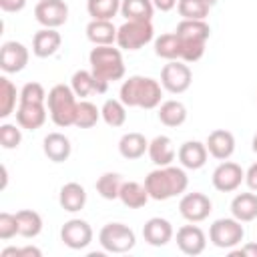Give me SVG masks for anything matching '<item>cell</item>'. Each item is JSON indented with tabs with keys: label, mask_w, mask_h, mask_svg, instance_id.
Listing matches in <instances>:
<instances>
[{
	"label": "cell",
	"mask_w": 257,
	"mask_h": 257,
	"mask_svg": "<svg viewBox=\"0 0 257 257\" xmlns=\"http://www.w3.org/2000/svg\"><path fill=\"white\" fill-rule=\"evenodd\" d=\"M145 187L151 199L155 201H169L179 197L189 187V177L183 167H157L145 177Z\"/></svg>",
	"instance_id": "obj_1"
},
{
	"label": "cell",
	"mask_w": 257,
	"mask_h": 257,
	"mask_svg": "<svg viewBox=\"0 0 257 257\" xmlns=\"http://www.w3.org/2000/svg\"><path fill=\"white\" fill-rule=\"evenodd\" d=\"M90 70L94 78L104 80V82H114L124 76V60H122V50L114 48L112 44L104 46H94L88 54Z\"/></svg>",
	"instance_id": "obj_2"
},
{
	"label": "cell",
	"mask_w": 257,
	"mask_h": 257,
	"mask_svg": "<svg viewBox=\"0 0 257 257\" xmlns=\"http://www.w3.org/2000/svg\"><path fill=\"white\" fill-rule=\"evenodd\" d=\"M46 108H48V114L56 126H60V128L74 126L78 100H76L74 90L68 84H54L48 90Z\"/></svg>",
	"instance_id": "obj_3"
},
{
	"label": "cell",
	"mask_w": 257,
	"mask_h": 257,
	"mask_svg": "<svg viewBox=\"0 0 257 257\" xmlns=\"http://www.w3.org/2000/svg\"><path fill=\"white\" fill-rule=\"evenodd\" d=\"M155 40V28L151 20H126L118 26L116 46L120 50H141Z\"/></svg>",
	"instance_id": "obj_4"
},
{
	"label": "cell",
	"mask_w": 257,
	"mask_h": 257,
	"mask_svg": "<svg viewBox=\"0 0 257 257\" xmlns=\"http://www.w3.org/2000/svg\"><path fill=\"white\" fill-rule=\"evenodd\" d=\"M98 243L106 253H128L137 245V235L124 223H106L98 233Z\"/></svg>",
	"instance_id": "obj_5"
},
{
	"label": "cell",
	"mask_w": 257,
	"mask_h": 257,
	"mask_svg": "<svg viewBox=\"0 0 257 257\" xmlns=\"http://www.w3.org/2000/svg\"><path fill=\"white\" fill-rule=\"evenodd\" d=\"M243 237H245V229H243L241 221H237L235 217L217 219L209 227V241L219 249L229 251V249L241 245Z\"/></svg>",
	"instance_id": "obj_6"
},
{
	"label": "cell",
	"mask_w": 257,
	"mask_h": 257,
	"mask_svg": "<svg viewBox=\"0 0 257 257\" xmlns=\"http://www.w3.org/2000/svg\"><path fill=\"white\" fill-rule=\"evenodd\" d=\"M193 82V72L183 60H169L161 68V84L171 94H183Z\"/></svg>",
	"instance_id": "obj_7"
},
{
	"label": "cell",
	"mask_w": 257,
	"mask_h": 257,
	"mask_svg": "<svg viewBox=\"0 0 257 257\" xmlns=\"http://www.w3.org/2000/svg\"><path fill=\"white\" fill-rule=\"evenodd\" d=\"M243 181H245V171L241 169V165L229 159L221 161L211 175V183L219 193H233L241 187Z\"/></svg>",
	"instance_id": "obj_8"
},
{
	"label": "cell",
	"mask_w": 257,
	"mask_h": 257,
	"mask_svg": "<svg viewBox=\"0 0 257 257\" xmlns=\"http://www.w3.org/2000/svg\"><path fill=\"white\" fill-rule=\"evenodd\" d=\"M213 211V203L205 193L193 191V193H183L179 201V213L183 219L189 223H201L205 221Z\"/></svg>",
	"instance_id": "obj_9"
},
{
	"label": "cell",
	"mask_w": 257,
	"mask_h": 257,
	"mask_svg": "<svg viewBox=\"0 0 257 257\" xmlns=\"http://www.w3.org/2000/svg\"><path fill=\"white\" fill-rule=\"evenodd\" d=\"M92 227L88 225V221L84 219H68L62 227H60V241L74 251L86 249L92 243Z\"/></svg>",
	"instance_id": "obj_10"
},
{
	"label": "cell",
	"mask_w": 257,
	"mask_h": 257,
	"mask_svg": "<svg viewBox=\"0 0 257 257\" xmlns=\"http://www.w3.org/2000/svg\"><path fill=\"white\" fill-rule=\"evenodd\" d=\"M34 18L42 28H60L68 20V6L64 0H38Z\"/></svg>",
	"instance_id": "obj_11"
},
{
	"label": "cell",
	"mask_w": 257,
	"mask_h": 257,
	"mask_svg": "<svg viewBox=\"0 0 257 257\" xmlns=\"http://www.w3.org/2000/svg\"><path fill=\"white\" fill-rule=\"evenodd\" d=\"M30 60V52L22 42L16 40H6L0 46V68L6 74H16L26 68Z\"/></svg>",
	"instance_id": "obj_12"
},
{
	"label": "cell",
	"mask_w": 257,
	"mask_h": 257,
	"mask_svg": "<svg viewBox=\"0 0 257 257\" xmlns=\"http://www.w3.org/2000/svg\"><path fill=\"white\" fill-rule=\"evenodd\" d=\"M175 239H177V247L181 249V253L191 255V257L201 255V253L205 251V247H207V235H205V231H203L199 225H195V223L179 227Z\"/></svg>",
	"instance_id": "obj_13"
},
{
	"label": "cell",
	"mask_w": 257,
	"mask_h": 257,
	"mask_svg": "<svg viewBox=\"0 0 257 257\" xmlns=\"http://www.w3.org/2000/svg\"><path fill=\"white\" fill-rule=\"evenodd\" d=\"M177 159L181 163L183 169H189V171H199L205 167L207 159H209V151H207V145L201 143V141H185L179 151H177Z\"/></svg>",
	"instance_id": "obj_14"
},
{
	"label": "cell",
	"mask_w": 257,
	"mask_h": 257,
	"mask_svg": "<svg viewBox=\"0 0 257 257\" xmlns=\"http://www.w3.org/2000/svg\"><path fill=\"white\" fill-rule=\"evenodd\" d=\"M16 122L26 131H36L46 122L48 108L46 102H18L16 108Z\"/></svg>",
	"instance_id": "obj_15"
},
{
	"label": "cell",
	"mask_w": 257,
	"mask_h": 257,
	"mask_svg": "<svg viewBox=\"0 0 257 257\" xmlns=\"http://www.w3.org/2000/svg\"><path fill=\"white\" fill-rule=\"evenodd\" d=\"M205 145H207L209 155L217 161H227L235 153V137H233L231 131H225V128L211 131Z\"/></svg>",
	"instance_id": "obj_16"
},
{
	"label": "cell",
	"mask_w": 257,
	"mask_h": 257,
	"mask_svg": "<svg viewBox=\"0 0 257 257\" xmlns=\"http://www.w3.org/2000/svg\"><path fill=\"white\" fill-rule=\"evenodd\" d=\"M173 235H175V231H173L171 221H167L163 217H151L143 225V239L151 247H165L173 239Z\"/></svg>",
	"instance_id": "obj_17"
},
{
	"label": "cell",
	"mask_w": 257,
	"mask_h": 257,
	"mask_svg": "<svg viewBox=\"0 0 257 257\" xmlns=\"http://www.w3.org/2000/svg\"><path fill=\"white\" fill-rule=\"evenodd\" d=\"M60 44H62V36L56 28H40L32 36V54L38 58H48L56 54Z\"/></svg>",
	"instance_id": "obj_18"
},
{
	"label": "cell",
	"mask_w": 257,
	"mask_h": 257,
	"mask_svg": "<svg viewBox=\"0 0 257 257\" xmlns=\"http://www.w3.org/2000/svg\"><path fill=\"white\" fill-rule=\"evenodd\" d=\"M147 155H149V159H151L153 165H157V167H169V165H173V161L177 157V149H175L171 137L159 135L153 141H149Z\"/></svg>",
	"instance_id": "obj_19"
},
{
	"label": "cell",
	"mask_w": 257,
	"mask_h": 257,
	"mask_svg": "<svg viewBox=\"0 0 257 257\" xmlns=\"http://www.w3.org/2000/svg\"><path fill=\"white\" fill-rule=\"evenodd\" d=\"M42 151L48 157V161L52 163H64L68 161L70 153H72V145L70 139L62 133H48L42 141Z\"/></svg>",
	"instance_id": "obj_20"
},
{
	"label": "cell",
	"mask_w": 257,
	"mask_h": 257,
	"mask_svg": "<svg viewBox=\"0 0 257 257\" xmlns=\"http://www.w3.org/2000/svg\"><path fill=\"white\" fill-rule=\"evenodd\" d=\"M58 203L64 211L68 213H78L80 209H84L86 205V189L76 183V181H70L66 185L60 187V193H58Z\"/></svg>",
	"instance_id": "obj_21"
},
{
	"label": "cell",
	"mask_w": 257,
	"mask_h": 257,
	"mask_svg": "<svg viewBox=\"0 0 257 257\" xmlns=\"http://www.w3.org/2000/svg\"><path fill=\"white\" fill-rule=\"evenodd\" d=\"M116 32H118V28L112 24V20H90L86 24V38L94 46L114 44L116 42Z\"/></svg>",
	"instance_id": "obj_22"
},
{
	"label": "cell",
	"mask_w": 257,
	"mask_h": 257,
	"mask_svg": "<svg viewBox=\"0 0 257 257\" xmlns=\"http://www.w3.org/2000/svg\"><path fill=\"white\" fill-rule=\"evenodd\" d=\"M231 217H235L241 223H249L257 219V195L251 193H239L231 201Z\"/></svg>",
	"instance_id": "obj_23"
},
{
	"label": "cell",
	"mask_w": 257,
	"mask_h": 257,
	"mask_svg": "<svg viewBox=\"0 0 257 257\" xmlns=\"http://www.w3.org/2000/svg\"><path fill=\"white\" fill-rule=\"evenodd\" d=\"M149 151V141L145 139L143 133H124L118 141V153L120 157L128 159V161H135V159H141L145 153Z\"/></svg>",
	"instance_id": "obj_24"
},
{
	"label": "cell",
	"mask_w": 257,
	"mask_h": 257,
	"mask_svg": "<svg viewBox=\"0 0 257 257\" xmlns=\"http://www.w3.org/2000/svg\"><path fill=\"white\" fill-rule=\"evenodd\" d=\"M177 36L181 40H189V42H207L211 36V26L207 20H183L177 24Z\"/></svg>",
	"instance_id": "obj_25"
},
{
	"label": "cell",
	"mask_w": 257,
	"mask_h": 257,
	"mask_svg": "<svg viewBox=\"0 0 257 257\" xmlns=\"http://www.w3.org/2000/svg\"><path fill=\"white\" fill-rule=\"evenodd\" d=\"M159 120L165 124V126H171V128H177L181 126L185 120H187V106L181 102V100H165L159 104Z\"/></svg>",
	"instance_id": "obj_26"
},
{
	"label": "cell",
	"mask_w": 257,
	"mask_h": 257,
	"mask_svg": "<svg viewBox=\"0 0 257 257\" xmlns=\"http://www.w3.org/2000/svg\"><path fill=\"white\" fill-rule=\"evenodd\" d=\"M120 203L128 209H141L147 205V201L151 199L149 193H147V187L145 183H137V181H124L122 183V189H120V195H118Z\"/></svg>",
	"instance_id": "obj_27"
},
{
	"label": "cell",
	"mask_w": 257,
	"mask_h": 257,
	"mask_svg": "<svg viewBox=\"0 0 257 257\" xmlns=\"http://www.w3.org/2000/svg\"><path fill=\"white\" fill-rule=\"evenodd\" d=\"M163 84L151 76H143V82H141V92H139V108H145V110H151V108H157L161 104V98H163Z\"/></svg>",
	"instance_id": "obj_28"
},
{
	"label": "cell",
	"mask_w": 257,
	"mask_h": 257,
	"mask_svg": "<svg viewBox=\"0 0 257 257\" xmlns=\"http://www.w3.org/2000/svg\"><path fill=\"white\" fill-rule=\"evenodd\" d=\"M181 38L177 32H167L155 38V54L165 60H181Z\"/></svg>",
	"instance_id": "obj_29"
},
{
	"label": "cell",
	"mask_w": 257,
	"mask_h": 257,
	"mask_svg": "<svg viewBox=\"0 0 257 257\" xmlns=\"http://www.w3.org/2000/svg\"><path fill=\"white\" fill-rule=\"evenodd\" d=\"M16 219H18V235L24 237V239H34L40 235L42 231V217L40 213L32 211V209H22L16 213Z\"/></svg>",
	"instance_id": "obj_30"
},
{
	"label": "cell",
	"mask_w": 257,
	"mask_h": 257,
	"mask_svg": "<svg viewBox=\"0 0 257 257\" xmlns=\"http://www.w3.org/2000/svg\"><path fill=\"white\" fill-rule=\"evenodd\" d=\"M153 0H122L120 2V14L126 20H153L155 14Z\"/></svg>",
	"instance_id": "obj_31"
},
{
	"label": "cell",
	"mask_w": 257,
	"mask_h": 257,
	"mask_svg": "<svg viewBox=\"0 0 257 257\" xmlns=\"http://www.w3.org/2000/svg\"><path fill=\"white\" fill-rule=\"evenodd\" d=\"M16 100H20L16 84L8 76H0V118H8L18 108Z\"/></svg>",
	"instance_id": "obj_32"
},
{
	"label": "cell",
	"mask_w": 257,
	"mask_h": 257,
	"mask_svg": "<svg viewBox=\"0 0 257 257\" xmlns=\"http://www.w3.org/2000/svg\"><path fill=\"white\" fill-rule=\"evenodd\" d=\"M122 183H124V179H122L120 173L108 171V173H102V175L96 179V185H94V187H96V193H98L102 199L114 201V199H118V195H120Z\"/></svg>",
	"instance_id": "obj_33"
},
{
	"label": "cell",
	"mask_w": 257,
	"mask_h": 257,
	"mask_svg": "<svg viewBox=\"0 0 257 257\" xmlns=\"http://www.w3.org/2000/svg\"><path fill=\"white\" fill-rule=\"evenodd\" d=\"M100 118L112 128L122 126L126 122V106L122 104L120 98H108L100 106Z\"/></svg>",
	"instance_id": "obj_34"
},
{
	"label": "cell",
	"mask_w": 257,
	"mask_h": 257,
	"mask_svg": "<svg viewBox=\"0 0 257 257\" xmlns=\"http://www.w3.org/2000/svg\"><path fill=\"white\" fill-rule=\"evenodd\" d=\"M122 0H86V10L92 20H112L120 12Z\"/></svg>",
	"instance_id": "obj_35"
},
{
	"label": "cell",
	"mask_w": 257,
	"mask_h": 257,
	"mask_svg": "<svg viewBox=\"0 0 257 257\" xmlns=\"http://www.w3.org/2000/svg\"><path fill=\"white\" fill-rule=\"evenodd\" d=\"M70 88L74 90L76 98H80V100H84L86 96L96 92V78H94L92 70H84V68L76 70L70 78Z\"/></svg>",
	"instance_id": "obj_36"
},
{
	"label": "cell",
	"mask_w": 257,
	"mask_h": 257,
	"mask_svg": "<svg viewBox=\"0 0 257 257\" xmlns=\"http://www.w3.org/2000/svg\"><path fill=\"white\" fill-rule=\"evenodd\" d=\"M211 4L207 0H179L177 12L183 20H207Z\"/></svg>",
	"instance_id": "obj_37"
},
{
	"label": "cell",
	"mask_w": 257,
	"mask_h": 257,
	"mask_svg": "<svg viewBox=\"0 0 257 257\" xmlns=\"http://www.w3.org/2000/svg\"><path fill=\"white\" fill-rule=\"evenodd\" d=\"M100 118V108L90 102V100H78V108H76V120L74 126L78 128H92Z\"/></svg>",
	"instance_id": "obj_38"
},
{
	"label": "cell",
	"mask_w": 257,
	"mask_h": 257,
	"mask_svg": "<svg viewBox=\"0 0 257 257\" xmlns=\"http://www.w3.org/2000/svg\"><path fill=\"white\" fill-rule=\"evenodd\" d=\"M141 82H143V76L141 74H135V76H128L122 84H120V90H118V98L122 100V104L126 108H133V106H139V92H141Z\"/></svg>",
	"instance_id": "obj_39"
},
{
	"label": "cell",
	"mask_w": 257,
	"mask_h": 257,
	"mask_svg": "<svg viewBox=\"0 0 257 257\" xmlns=\"http://www.w3.org/2000/svg\"><path fill=\"white\" fill-rule=\"evenodd\" d=\"M22 143V126L16 122H4L0 124V145L2 149L6 151H12V149H18Z\"/></svg>",
	"instance_id": "obj_40"
},
{
	"label": "cell",
	"mask_w": 257,
	"mask_h": 257,
	"mask_svg": "<svg viewBox=\"0 0 257 257\" xmlns=\"http://www.w3.org/2000/svg\"><path fill=\"white\" fill-rule=\"evenodd\" d=\"M48 92L40 82H26L20 88V100L18 102H46Z\"/></svg>",
	"instance_id": "obj_41"
},
{
	"label": "cell",
	"mask_w": 257,
	"mask_h": 257,
	"mask_svg": "<svg viewBox=\"0 0 257 257\" xmlns=\"http://www.w3.org/2000/svg\"><path fill=\"white\" fill-rule=\"evenodd\" d=\"M183 48H181V60L183 62H197L203 58L205 54V46L207 42H189V40H181Z\"/></svg>",
	"instance_id": "obj_42"
},
{
	"label": "cell",
	"mask_w": 257,
	"mask_h": 257,
	"mask_svg": "<svg viewBox=\"0 0 257 257\" xmlns=\"http://www.w3.org/2000/svg\"><path fill=\"white\" fill-rule=\"evenodd\" d=\"M18 235V219L12 213H0V239L8 241Z\"/></svg>",
	"instance_id": "obj_43"
},
{
	"label": "cell",
	"mask_w": 257,
	"mask_h": 257,
	"mask_svg": "<svg viewBox=\"0 0 257 257\" xmlns=\"http://www.w3.org/2000/svg\"><path fill=\"white\" fill-rule=\"evenodd\" d=\"M229 255L231 257H257V243H245V245H241V247H233V249H229Z\"/></svg>",
	"instance_id": "obj_44"
},
{
	"label": "cell",
	"mask_w": 257,
	"mask_h": 257,
	"mask_svg": "<svg viewBox=\"0 0 257 257\" xmlns=\"http://www.w3.org/2000/svg\"><path fill=\"white\" fill-rule=\"evenodd\" d=\"M24 6H26V0H0V8L4 12H10V14L24 10Z\"/></svg>",
	"instance_id": "obj_45"
},
{
	"label": "cell",
	"mask_w": 257,
	"mask_h": 257,
	"mask_svg": "<svg viewBox=\"0 0 257 257\" xmlns=\"http://www.w3.org/2000/svg\"><path fill=\"white\" fill-rule=\"evenodd\" d=\"M245 183L249 187V191L257 193V163H253L247 171H245Z\"/></svg>",
	"instance_id": "obj_46"
},
{
	"label": "cell",
	"mask_w": 257,
	"mask_h": 257,
	"mask_svg": "<svg viewBox=\"0 0 257 257\" xmlns=\"http://www.w3.org/2000/svg\"><path fill=\"white\" fill-rule=\"evenodd\" d=\"M18 257H42V251L34 245H26V247H18Z\"/></svg>",
	"instance_id": "obj_47"
},
{
	"label": "cell",
	"mask_w": 257,
	"mask_h": 257,
	"mask_svg": "<svg viewBox=\"0 0 257 257\" xmlns=\"http://www.w3.org/2000/svg\"><path fill=\"white\" fill-rule=\"evenodd\" d=\"M177 2H179V0H153L155 8L161 10V12H171V10L177 6Z\"/></svg>",
	"instance_id": "obj_48"
},
{
	"label": "cell",
	"mask_w": 257,
	"mask_h": 257,
	"mask_svg": "<svg viewBox=\"0 0 257 257\" xmlns=\"http://www.w3.org/2000/svg\"><path fill=\"white\" fill-rule=\"evenodd\" d=\"M6 183H8V171L6 167H2V189H6Z\"/></svg>",
	"instance_id": "obj_49"
},
{
	"label": "cell",
	"mask_w": 257,
	"mask_h": 257,
	"mask_svg": "<svg viewBox=\"0 0 257 257\" xmlns=\"http://www.w3.org/2000/svg\"><path fill=\"white\" fill-rule=\"evenodd\" d=\"M251 149H253V153L257 155V133L253 135V141H251Z\"/></svg>",
	"instance_id": "obj_50"
},
{
	"label": "cell",
	"mask_w": 257,
	"mask_h": 257,
	"mask_svg": "<svg viewBox=\"0 0 257 257\" xmlns=\"http://www.w3.org/2000/svg\"><path fill=\"white\" fill-rule=\"evenodd\" d=\"M207 2H209V4H211V6H215V4H217V2H219V0H207Z\"/></svg>",
	"instance_id": "obj_51"
}]
</instances>
